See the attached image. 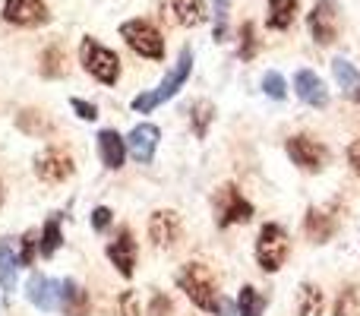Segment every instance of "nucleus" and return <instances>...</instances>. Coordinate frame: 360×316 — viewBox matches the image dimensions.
Wrapping results in <instances>:
<instances>
[{"label": "nucleus", "mask_w": 360, "mask_h": 316, "mask_svg": "<svg viewBox=\"0 0 360 316\" xmlns=\"http://www.w3.org/2000/svg\"><path fill=\"white\" fill-rule=\"evenodd\" d=\"M177 288L205 313H215L218 301H221V294H218V279L205 263H186L177 272Z\"/></svg>", "instance_id": "f257e3e1"}, {"label": "nucleus", "mask_w": 360, "mask_h": 316, "mask_svg": "<svg viewBox=\"0 0 360 316\" xmlns=\"http://www.w3.org/2000/svg\"><path fill=\"white\" fill-rule=\"evenodd\" d=\"M190 73H193V51H190V48H180L177 63L168 70V76L162 80V86H158L155 92H143V95H136V99H133V111H136V114H152L158 105H165L168 99H174L180 89L186 86Z\"/></svg>", "instance_id": "f03ea898"}, {"label": "nucleus", "mask_w": 360, "mask_h": 316, "mask_svg": "<svg viewBox=\"0 0 360 316\" xmlns=\"http://www.w3.org/2000/svg\"><path fill=\"white\" fill-rule=\"evenodd\" d=\"M79 63L92 80L105 82V86H114L120 80V57L114 54L111 48H105L95 38H82L79 44Z\"/></svg>", "instance_id": "7ed1b4c3"}, {"label": "nucleus", "mask_w": 360, "mask_h": 316, "mask_svg": "<svg viewBox=\"0 0 360 316\" xmlns=\"http://www.w3.org/2000/svg\"><path fill=\"white\" fill-rule=\"evenodd\" d=\"M288 250H291L288 231L275 222L262 225L259 237H256V263H259V269H266V272H278L288 260Z\"/></svg>", "instance_id": "20e7f679"}, {"label": "nucleus", "mask_w": 360, "mask_h": 316, "mask_svg": "<svg viewBox=\"0 0 360 316\" xmlns=\"http://www.w3.org/2000/svg\"><path fill=\"white\" fill-rule=\"evenodd\" d=\"M120 38L130 44L133 54L146 57V61H162L165 57L162 32H158L152 23H146V19H127V23L120 25Z\"/></svg>", "instance_id": "39448f33"}, {"label": "nucleus", "mask_w": 360, "mask_h": 316, "mask_svg": "<svg viewBox=\"0 0 360 316\" xmlns=\"http://www.w3.org/2000/svg\"><path fill=\"white\" fill-rule=\"evenodd\" d=\"M253 218V203L243 199V193L234 184L218 187L215 193V225L218 228H231V225H247Z\"/></svg>", "instance_id": "423d86ee"}, {"label": "nucleus", "mask_w": 360, "mask_h": 316, "mask_svg": "<svg viewBox=\"0 0 360 316\" xmlns=\"http://www.w3.org/2000/svg\"><path fill=\"white\" fill-rule=\"evenodd\" d=\"M307 25H310V35L319 48H329L338 42V32H342V13H338L335 0H316L313 10L307 13Z\"/></svg>", "instance_id": "0eeeda50"}, {"label": "nucleus", "mask_w": 360, "mask_h": 316, "mask_svg": "<svg viewBox=\"0 0 360 316\" xmlns=\"http://www.w3.org/2000/svg\"><path fill=\"white\" fill-rule=\"evenodd\" d=\"M4 19L10 25H19V29H35V25H44L51 19L44 0H4Z\"/></svg>", "instance_id": "6e6552de"}, {"label": "nucleus", "mask_w": 360, "mask_h": 316, "mask_svg": "<svg viewBox=\"0 0 360 316\" xmlns=\"http://www.w3.org/2000/svg\"><path fill=\"white\" fill-rule=\"evenodd\" d=\"M288 156L297 168H304V171H323L326 161H329V152H326L323 143H316L313 137H291L288 139Z\"/></svg>", "instance_id": "1a4fd4ad"}, {"label": "nucleus", "mask_w": 360, "mask_h": 316, "mask_svg": "<svg viewBox=\"0 0 360 316\" xmlns=\"http://www.w3.org/2000/svg\"><path fill=\"white\" fill-rule=\"evenodd\" d=\"M73 171H76L73 156L63 149H44L41 156L35 158V174L44 184H63L67 177H73Z\"/></svg>", "instance_id": "9d476101"}, {"label": "nucleus", "mask_w": 360, "mask_h": 316, "mask_svg": "<svg viewBox=\"0 0 360 316\" xmlns=\"http://www.w3.org/2000/svg\"><path fill=\"white\" fill-rule=\"evenodd\" d=\"M149 241L155 244L158 250H168L174 247L180 241V234H184V225H180V215L174 209H158L149 215Z\"/></svg>", "instance_id": "9b49d317"}, {"label": "nucleus", "mask_w": 360, "mask_h": 316, "mask_svg": "<svg viewBox=\"0 0 360 316\" xmlns=\"http://www.w3.org/2000/svg\"><path fill=\"white\" fill-rule=\"evenodd\" d=\"M25 298L41 313H54L57 307H60V282L48 279V275H41V272H32L29 282H25Z\"/></svg>", "instance_id": "f8f14e48"}, {"label": "nucleus", "mask_w": 360, "mask_h": 316, "mask_svg": "<svg viewBox=\"0 0 360 316\" xmlns=\"http://www.w3.org/2000/svg\"><path fill=\"white\" fill-rule=\"evenodd\" d=\"M108 260L124 279H133V272H136V241H133L130 228H120L117 237L108 244Z\"/></svg>", "instance_id": "ddd939ff"}, {"label": "nucleus", "mask_w": 360, "mask_h": 316, "mask_svg": "<svg viewBox=\"0 0 360 316\" xmlns=\"http://www.w3.org/2000/svg\"><path fill=\"white\" fill-rule=\"evenodd\" d=\"M158 139H162V130L155 124H139L130 130L127 137V152L136 165H149L155 158V149H158Z\"/></svg>", "instance_id": "4468645a"}, {"label": "nucleus", "mask_w": 360, "mask_h": 316, "mask_svg": "<svg viewBox=\"0 0 360 316\" xmlns=\"http://www.w3.org/2000/svg\"><path fill=\"white\" fill-rule=\"evenodd\" d=\"M294 92H297V99L310 108L329 105V89H326V82L319 80L313 70H297V73H294Z\"/></svg>", "instance_id": "2eb2a0df"}, {"label": "nucleus", "mask_w": 360, "mask_h": 316, "mask_svg": "<svg viewBox=\"0 0 360 316\" xmlns=\"http://www.w3.org/2000/svg\"><path fill=\"white\" fill-rule=\"evenodd\" d=\"M127 156H130V152H127V139L120 137L117 130H101L98 133V158L108 171H120Z\"/></svg>", "instance_id": "dca6fc26"}, {"label": "nucleus", "mask_w": 360, "mask_h": 316, "mask_svg": "<svg viewBox=\"0 0 360 316\" xmlns=\"http://www.w3.org/2000/svg\"><path fill=\"white\" fill-rule=\"evenodd\" d=\"M304 231L313 244H326L332 241V234L338 231V218L332 215L329 209H319V206H310L304 218Z\"/></svg>", "instance_id": "f3484780"}, {"label": "nucleus", "mask_w": 360, "mask_h": 316, "mask_svg": "<svg viewBox=\"0 0 360 316\" xmlns=\"http://www.w3.org/2000/svg\"><path fill=\"white\" fill-rule=\"evenodd\" d=\"M60 310L67 316H89L92 310V298L89 291L73 279H63L60 282Z\"/></svg>", "instance_id": "a211bd4d"}, {"label": "nucleus", "mask_w": 360, "mask_h": 316, "mask_svg": "<svg viewBox=\"0 0 360 316\" xmlns=\"http://www.w3.org/2000/svg\"><path fill=\"white\" fill-rule=\"evenodd\" d=\"M171 13H174L177 25L184 29H196L209 19V10H205V0H168Z\"/></svg>", "instance_id": "6ab92c4d"}, {"label": "nucleus", "mask_w": 360, "mask_h": 316, "mask_svg": "<svg viewBox=\"0 0 360 316\" xmlns=\"http://www.w3.org/2000/svg\"><path fill=\"white\" fill-rule=\"evenodd\" d=\"M332 76H335L338 89L345 92V99L360 101V70L354 63L345 61V57H335V61H332Z\"/></svg>", "instance_id": "aec40b11"}, {"label": "nucleus", "mask_w": 360, "mask_h": 316, "mask_svg": "<svg viewBox=\"0 0 360 316\" xmlns=\"http://www.w3.org/2000/svg\"><path fill=\"white\" fill-rule=\"evenodd\" d=\"M16 275H19V256L10 241H0V288L10 298L16 291Z\"/></svg>", "instance_id": "412c9836"}, {"label": "nucleus", "mask_w": 360, "mask_h": 316, "mask_svg": "<svg viewBox=\"0 0 360 316\" xmlns=\"http://www.w3.org/2000/svg\"><path fill=\"white\" fill-rule=\"evenodd\" d=\"M323 288L313 285V282H304L297 291V316H323Z\"/></svg>", "instance_id": "4be33fe9"}, {"label": "nucleus", "mask_w": 360, "mask_h": 316, "mask_svg": "<svg viewBox=\"0 0 360 316\" xmlns=\"http://www.w3.org/2000/svg\"><path fill=\"white\" fill-rule=\"evenodd\" d=\"M294 13H297V0H269V19H266L269 29L275 32L291 29Z\"/></svg>", "instance_id": "5701e85b"}, {"label": "nucleus", "mask_w": 360, "mask_h": 316, "mask_svg": "<svg viewBox=\"0 0 360 316\" xmlns=\"http://www.w3.org/2000/svg\"><path fill=\"white\" fill-rule=\"evenodd\" d=\"M212 120H215V105H212V101H205V99L193 101V105H190V127H193V133H196V139L209 137Z\"/></svg>", "instance_id": "b1692460"}, {"label": "nucleus", "mask_w": 360, "mask_h": 316, "mask_svg": "<svg viewBox=\"0 0 360 316\" xmlns=\"http://www.w3.org/2000/svg\"><path fill=\"white\" fill-rule=\"evenodd\" d=\"M63 244V234H60V215H51L41 228V237H38V253L41 256H54Z\"/></svg>", "instance_id": "393cba45"}, {"label": "nucleus", "mask_w": 360, "mask_h": 316, "mask_svg": "<svg viewBox=\"0 0 360 316\" xmlns=\"http://www.w3.org/2000/svg\"><path fill=\"white\" fill-rule=\"evenodd\" d=\"M269 307V298L259 294L256 288L243 285L240 294H237V316H262V310Z\"/></svg>", "instance_id": "a878e982"}, {"label": "nucleus", "mask_w": 360, "mask_h": 316, "mask_svg": "<svg viewBox=\"0 0 360 316\" xmlns=\"http://www.w3.org/2000/svg\"><path fill=\"white\" fill-rule=\"evenodd\" d=\"M67 73V57H63V48L60 44H51V48L41 51V76L48 80H60Z\"/></svg>", "instance_id": "bb28decb"}, {"label": "nucleus", "mask_w": 360, "mask_h": 316, "mask_svg": "<svg viewBox=\"0 0 360 316\" xmlns=\"http://www.w3.org/2000/svg\"><path fill=\"white\" fill-rule=\"evenodd\" d=\"M212 16H215V29H212V38H215V42H228L231 0H212Z\"/></svg>", "instance_id": "cd10ccee"}, {"label": "nucleus", "mask_w": 360, "mask_h": 316, "mask_svg": "<svg viewBox=\"0 0 360 316\" xmlns=\"http://www.w3.org/2000/svg\"><path fill=\"white\" fill-rule=\"evenodd\" d=\"M332 316H360V288H345L335 301V310Z\"/></svg>", "instance_id": "c85d7f7f"}, {"label": "nucleus", "mask_w": 360, "mask_h": 316, "mask_svg": "<svg viewBox=\"0 0 360 316\" xmlns=\"http://www.w3.org/2000/svg\"><path fill=\"white\" fill-rule=\"evenodd\" d=\"M16 127H19L22 133H29V137H41V133L51 130V124H48V120H44L38 111H19Z\"/></svg>", "instance_id": "c756f323"}, {"label": "nucleus", "mask_w": 360, "mask_h": 316, "mask_svg": "<svg viewBox=\"0 0 360 316\" xmlns=\"http://www.w3.org/2000/svg\"><path fill=\"white\" fill-rule=\"evenodd\" d=\"M259 54V38H256V25L243 23L240 25V61H253Z\"/></svg>", "instance_id": "7c9ffc66"}, {"label": "nucleus", "mask_w": 360, "mask_h": 316, "mask_svg": "<svg viewBox=\"0 0 360 316\" xmlns=\"http://www.w3.org/2000/svg\"><path fill=\"white\" fill-rule=\"evenodd\" d=\"M262 92H266L269 99H275V101H285V99H288V82H285V76L275 73V70H269V73L262 76Z\"/></svg>", "instance_id": "2f4dec72"}, {"label": "nucleus", "mask_w": 360, "mask_h": 316, "mask_svg": "<svg viewBox=\"0 0 360 316\" xmlns=\"http://www.w3.org/2000/svg\"><path fill=\"white\" fill-rule=\"evenodd\" d=\"M38 237L41 234H35V231H29V234H22V241H19V269H25V266H32L35 263V256H38Z\"/></svg>", "instance_id": "473e14b6"}, {"label": "nucleus", "mask_w": 360, "mask_h": 316, "mask_svg": "<svg viewBox=\"0 0 360 316\" xmlns=\"http://www.w3.org/2000/svg\"><path fill=\"white\" fill-rule=\"evenodd\" d=\"M114 316H143V307H139V294H136V291H124V294H120Z\"/></svg>", "instance_id": "72a5a7b5"}, {"label": "nucleus", "mask_w": 360, "mask_h": 316, "mask_svg": "<svg viewBox=\"0 0 360 316\" xmlns=\"http://www.w3.org/2000/svg\"><path fill=\"white\" fill-rule=\"evenodd\" d=\"M70 108H73V114L79 120H86V124H95V120H98V108L86 99H70Z\"/></svg>", "instance_id": "f704fd0d"}, {"label": "nucleus", "mask_w": 360, "mask_h": 316, "mask_svg": "<svg viewBox=\"0 0 360 316\" xmlns=\"http://www.w3.org/2000/svg\"><path fill=\"white\" fill-rule=\"evenodd\" d=\"M168 313H171V298L168 294H162V291H155L152 294V301H149L146 316H168Z\"/></svg>", "instance_id": "c9c22d12"}, {"label": "nucleus", "mask_w": 360, "mask_h": 316, "mask_svg": "<svg viewBox=\"0 0 360 316\" xmlns=\"http://www.w3.org/2000/svg\"><path fill=\"white\" fill-rule=\"evenodd\" d=\"M111 222H114V212L108 209V206H98V209H92V231H108L111 228Z\"/></svg>", "instance_id": "e433bc0d"}, {"label": "nucleus", "mask_w": 360, "mask_h": 316, "mask_svg": "<svg viewBox=\"0 0 360 316\" xmlns=\"http://www.w3.org/2000/svg\"><path fill=\"white\" fill-rule=\"evenodd\" d=\"M348 165H351V171L360 177V139H354V143L348 146Z\"/></svg>", "instance_id": "4c0bfd02"}, {"label": "nucleus", "mask_w": 360, "mask_h": 316, "mask_svg": "<svg viewBox=\"0 0 360 316\" xmlns=\"http://www.w3.org/2000/svg\"><path fill=\"white\" fill-rule=\"evenodd\" d=\"M215 316H237L234 313V304H231V301H218V307H215Z\"/></svg>", "instance_id": "58836bf2"}, {"label": "nucleus", "mask_w": 360, "mask_h": 316, "mask_svg": "<svg viewBox=\"0 0 360 316\" xmlns=\"http://www.w3.org/2000/svg\"><path fill=\"white\" fill-rule=\"evenodd\" d=\"M0 206H4V184H0Z\"/></svg>", "instance_id": "ea45409f"}]
</instances>
